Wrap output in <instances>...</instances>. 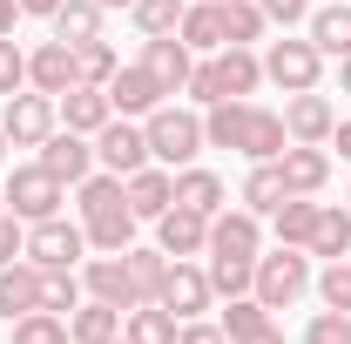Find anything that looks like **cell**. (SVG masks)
Segmentation results:
<instances>
[{"label": "cell", "instance_id": "obj_23", "mask_svg": "<svg viewBox=\"0 0 351 344\" xmlns=\"http://www.w3.org/2000/svg\"><path fill=\"white\" fill-rule=\"evenodd\" d=\"M284 149H291L284 108H257V101H250V129H243V149H237V156H250V162H277Z\"/></svg>", "mask_w": 351, "mask_h": 344}, {"label": "cell", "instance_id": "obj_3", "mask_svg": "<svg viewBox=\"0 0 351 344\" xmlns=\"http://www.w3.org/2000/svg\"><path fill=\"white\" fill-rule=\"evenodd\" d=\"M304 291H311V250L277 243V250H263V257H257V284H250V297H263L270 310H291Z\"/></svg>", "mask_w": 351, "mask_h": 344}, {"label": "cell", "instance_id": "obj_28", "mask_svg": "<svg viewBox=\"0 0 351 344\" xmlns=\"http://www.w3.org/2000/svg\"><path fill=\"white\" fill-rule=\"evenodd\" d=\"M304 250H311V257H324V263L351 257V210L317 203V223H311V243H304Z\"/></svg>", "mask_w": 351, "mask_h": 344}, {"label": "cell", "instance_id": "obj_38", "mask_svg": "<svg viewBox=\"0 0 351 344\" xmlns=\"http://www.w3.org/2000/svg\"><path fill=\"white\" fill-rule=\"evenodd\" d=\"M82 297H88V291H82V270H41V310L68 317Z\"/></svg>", "mask_w": 351, "mask_h": 344}, {"label": "cell", "instance_id": "obj_54", "mask_svg": "<svg viewBox=\"0 0 351 344\" xmlns=\"http://www.w3.org/2000/svg\"><path fill=\"white\" fill-rule=\"evenodd\" d=\"M7 149H14V142H7V129H0V169H7Z\"/></svg>", "mask_w": 351, "mask_h": 344}, {"label": "cell", "instance_id": "obj_1", "mask_svg": "<svg viewBox=\"0 0 351 344\" xmlns=\"http://www.w3.org/2000/svg\"><path fill=\"white\" fill-rule=\"evenodd\" d=\"M263 88V54L257 47H217V54H203L196 61V75H189V101L196 108H210V101H250Z\"/></svg>", "mask_w": 351, "mask_h": 344}, {"label": "cell", "instance_id": "obj_17", "mask_svg": "<svg viewBox=\"0 0 351 344\" xmlns=\"http://www.w3.org/2000/svg\"><path fill=\"white\" fill-rule=\"evenodd\" d=\"M277 175H284L291 196H317V189L331 182V149H317V142H291V149L277 156Z\"/></svg>", "mask_w": 351, "mask_h": 344}, {"label": "cell", "instance_id": "obj_36", "mask_svg": "<svg viewBox=\"0 0 351 344\" xmlns=\"http://www.w3.org/2000/svg\"><path fill=\"white\" fill-rule=\"evenodd\" d=\"M203 270H210V291H217L223 304H230V297H250V284H257V263H243V257H210Z\"/></svg>", "mask_w": 351, "mask_h": 344}, {"label": "cell", "instance_id": "obj_19", "mask_svg": "<svg viewBox=\"0 0 351 344\" xmlns=\"http://www.w3.org/2000/svg\"><path fill=\"white\" fill-rule=\"evenodd\" d=\"M135 223H142V216L129 210V196H115V203L88 210V216H82V230H88V250H135Z\"/></svg>", "mask_w": 351, "mask_h": 344}, {"label": "cell", "instance_id": "obj_27", "mask_svg": "<svg viewBox=\"0 0 351 344\" xmlns=\"http://www.w3.org/2000/svg\"><path fill=\"white\" fill-rule=\"evenodd\" d=\"M176 203L196 210V216H217L223 210V175L203 169V162H182V169H176Z\"/></svg>", "mask_w": 351, "mask_h": 344}, {"label": "cell", "instance_id": "obj_20", "mask_svg": "<svg viewBox=\"0 0 351 344\" xmlns=\"http://www.w3.org/2000/svg\"><path fill=\"white\" fill-rule=\"evenodd\" d=\"M27 310H41V263L14 257V263H0V317L14 324Z\"/></svg>", "mask_w": 351, "mask_h": 344}, {"label": "cell", "instance_id": "obj_29", "mask_svg": "<svg viewBox=\"0 0 351 344\" xmlns=\"http://www.w3.org/2000/svg\"><path fill=\"white\" fill-rule=\"evenodd\" d=\"M101 21H108V14H101V7H95V0H61V7H54V21H47V27H54V41H68V47H82V41H101Z\"/></svg>", "mask_w": 351, "mask_h": 344}, {"label": "cell", "instance_id": "obj_18", "mask_svg": "<svg viewBox=\"0 0 351 344\" xmlns=\"http://www.w3.org/2000/svg\"><path fill=\"white\" fill-rule=\"evenodd\" d=\"M122 196H129V210L142 216V223H156V216L176 203V169H162V162H142L135 175H122Z\"/></svg>", "mask_w": 351, "mask_h": 344}, {"label": "cell", "instance_id": "obj_56", "mask_svg": "<svg viewBox=\"0 0 351 344\" xmlns=\"http://www.w3.org/2000/svg\"><path fill=\"white\" fill-rule=\"evenodd\" d=\"M108 344H129V338H108Z\"/></svg>", "mask_w": 351, "mask_h": 344}, {"label": "cell", "instance_id": "obj_51", "mask_svg": "<svg viewBox=\"0 0 351 344\" xmlns=\"http://www.w3.org/2000/svg\"><path fill=\"white\" fill-rule=\"evenodd\" d=\"M54 7L61 0H21V14H41V21H54Z\"/></svg>", "mask_w": 351, "mask_h": 344}, {"label": "cell", "instance_id": "obj_8", "mask_svg": "<svg viewBox=\"0 0 351 344\" xmlns=\"http://www.w3.org/2000/svg\"><path fill=\"white\" fill-rule=\"evenodd\" d=\"M156 304H162V310H176L182 324H189V317H203V310L217 304L210 270H203L196 257H169V277H162V297H156Z\"/></svg>", "mask_w": 351, "mask_h": 344}, {"label": "cell", "instance_id": "obj_30", "mask_svg": "<svg viewBox=\"0 0 351 344\" xmlns=\"http://www.w3.org/2000/svg\"><path fill=\"white\" fill-rule=\"evenodd\" d=\"M243 129H250V101H210L203 108V142L210 149H243Z\"/></svg>", "mask_w": 351, "mask_h": 344}, {"label": "cell", "instance_id": "obj_31", "mask_svg": "<svg viewBox=\"0 0 351 344\" xmlns=\"http://www.w3.org/2000/svg\"><path fill=\"white\" fill-rule=\"evenodd\" d=\"M176 331H182V317L162 310V304H135L129 317H122V338L129 344H176Z\"/></svg>", "mask_w": 351, "mask_h": 344}, {"label": "cell", "instance_id": "obj_10", "mask_svg": "<svg viewBox=\"0 0 351 344\" xmlns=\"http://www.w3.org/2000/svg\"><path fill=\"white\" fill-rule=\"evenodd\" d=\"M203 257H243V263H257L263 257V216H250L243 203L237 210H217L210 216V250Z\"/></svg>", "mask_w": 351, "mask_h": 344}, {"label": "cell", "instance_id": "obj_26", "mask_svg": "<svg viewBox=\"0 0 351 344\" xmlns=\"http://www.w3.org/2000/svg\"><path fill=\"white\" fill-rule=\"evenodd\" d=\"M176 41L189 47V54H217V47H223V7H217V0H189Z\"/></svg>", "mask_w": 351, "mask_h": 344}, {"label": "cell", "instance_id": "obj_7", "mask_svg": "<svg viewBox=\"0 0 351 344\" xmlns=\"http://www.w3.org/2000/svg\"><path fill=\"white\" fill-rule=\"evenodd\" d=\"M317 75H324V54L311 47V34L304 41H270L263 47V82H277L284 95H304V88H317Z\"/></svg>", "mask_w": 351, "mask_h": 344}, {"label": "cell", "instance_id": "obj_33", "mask_svg": "<svg viewBox=\"0 0 351 344\" xmlns=\"http://www.w3.org/2000/svg\"><path fill=\"white\" fill-rule=\"evenodd\" d=\"M237 196H243V210H250V216H277V203H284L291 189H284L277 162H250V175H243V189H237Z\"/></svg>", "mask_w": 351, "mask_h": 344}, {"label": "cell", "instance_id": "obj_24", "mask_svg": "<svg viewBox=\"0 0 351 344\" xmlns=\"http://www.w3.org/2000/svg\"><path fill=\"white\" fill-rule=\"evenodd\" d=\"M122 317L129 310H115V304H101V297H82L68 310V338L75 344H108V338H122Z\"/></svg>", "mask_w": 351, "mask_h": 344}, {"label": "cell", "instance_id": "obj_37", "mask_svg": "<svg viewBox=\"0 0 351 344\" xmlns=\"http://www.w3.org/2000/svg\"><path fill=\"white\" fill-rule=\"evenodd\" d=\"M129 277H135V297H142V304H156V297H162V277H169V257L135 243V250H129Z\"/></svg>", "mask_w": 351, "mask_h": 344}, {"label": "cell", "instance_id": "obj_15", "mask_svg": "<svg viewBox=\"0 0 351 344\" xmlns=\"http://www.w3.org/2000/svg\"><path fill=\"white\" fill-rule=\"evenodd\" d=\"M284 129H291V142H331V129H338V108H331V95H317V88H304V95H284Z\"/></svg>", "mask_w": 351, "mask_h": 344}, {"label": "cell", "instance_id": "obj_39", "mask_svg": "<svg viewBox=\"0 0 351 344\" xmlns=\"http://www.w3.org/2000/svg\"><path fill=\"white\" fill-rule=\"evenodd\" d=\"M75 68H82L88 88H108V82H115V68H122V54H115L108 41H82V47H75Z\"/></svg>", "mask_w": 351, "mask_h": 344}, {"label": "cell", "instance_id": "obj_45", "mask_svg": "<svg viewBox=\"0 0 351 344\" xmlns=\"http://www.w3.org/2000/svg\"><path fill=\"white\" fill-rule=\"evenodd\" d=\"M14 257H27V223L14 210H0V263H14Z\"/></svg>", "mask_w": 351, "mask_h": 344}, {"label": "cell", "instance_id": "obj_46", "mask_svg": "<svg viewBox=\"0 0 351 344\" xmlns=\"http://www.w3.org/2000/svg\"><path fill=\"white\" fill-rule=\"evenodd\" d=\"M263 21L270 27H298V21H311V0H257Z\"/></svg>", "mask_w": 351, "mask_h": 344}, {"label": "cell", "instance_id": "obj_41", "mask_svg": "<svg viewBox=\"0 0 351 344\" xmlns=\"http://www.w3.org/2000/svg\"><path fill=\"white\" fill-rule=\"evenodd\" d=\"M217 324L230 331V344H237V338H250V331L270 324V304H263V297H230V310H223Z\"/></svg>", "mask_w": 351, "mask_h": 344}, {"label": "cell", "instance_id": "obj_16", "mask_svg": "<svg viewBox=\"0 0 351 344\" xmlns=\"http://www.w3.org/2000/svg\"><path fill=\"white\" fill-rule=\"evenodd\" d=\"M27 88H41V95H68V88H82V68H75V47L68 41H41L27 54Z\"/></svg>", "mask_w": 351, "mask_h": 344}, {"label": "cell", "instance_id": "obj_14", "mask_svg": "<svg viewBox=\"0 0 351 344\" xmlns=\"http://www.w3.org/2000/svg\"><path fill=\"white\" fill-rule=\"evenodd\" d=\"M156 250H162V257H203V250H210V216L169 203V210L156 216Z\"/></svg>", "mask_w": 351, "mask_h": 344}, {"label": "cell", "instance_id": "obj_57", "mask_svg": "<svg viewBox=\"0 0 351 344\" xmlns=\"http://www.w3.org/2000/svg\"><path fill=\"white\" fill-rule=\"evenodd\" d=\"M345 210H351V196H345Z\"/></svg>", "mask_w": 351, "mask_h": 344}, {"label": "cell", "instance_id": "obj_43", "mask_svg": "<svg viewBox=\"0 0 351 344\" xmlns=\"http://www.w3.org/2000/svg\"><path fill=\"white\" fill-rule=\"evenodd\" d=\"M304 344H351V310H317L304 324Z\"/></svg>", "mask_w": 351, "mask_h": 344}, {"label": "cell", "instance_id": "obj_13", "mask_svg": "<svg viewBox=\"0 0 351 344\" xmlns=\"http://www.w3.org/2000/svg\"><path fill=\"white\" fill-rule=\"evenodd\" d=\"M162 101H169V95H162V82H156L142 61H122V68H115V82H108V108H115V115L142 122V115L162 108Z\"/></svg>", "mask_w": 351, "mask_h": 344}, {"label": "cell", "instance_id": "obj_34", "mask_svg": "<svg viewBox=\"0 0 351 344\" xmlns=\"http://www.w3.org/2000/svg\"><path fill=\"white\" fill-rule=\"evenodd\" d=\"M311 223H317V203H311V196H284L277 216H270V236L291 243V250H304V243H311Z\"/></svg>", "mask_w": 351, "mask_h": 344}, {"label": "cell", "instance_id": "obj_12", "mask_svg": "<svg viewBox=\"0 0 351 344\" xmlns=\"http://www.w3.org/2000/svg\"><path fill=\"white\" fill-rule=\"evenodd\" d=\"M34 162H41L47 175H61V182L75 189L82 175H95V135H75V129H54V135H47V142H41V149H34Z\"/></svg>", "mask_w": 351, "mask_h": 344}, {"label": "cell", "instance_id": "obj_21", "mask_svg": "<svg viewBox=\"0 0 351 344\" xmlns=\"http://www.w3.org/2000/svg\"><path fill=\"white\" fill-rule=\"evenodd\" d=\"M142 68L162 82V95H182L189 75H196V54L176 41V34H162V41H142Z\"/></svg>", "mask_w": 351, "mask_h": 344}, {"label": "cell", "instance_id": "obj_40", "mask_svg": "<svg viewBox=\"0 0 351 344\" xmlns=\"http://www.w3.org/2000/svg\"><path fill=\"white\" fill-rule=\"evenodd\" d=\"M14 344H75V338H68V317L27 310V317H14Z\"/></svg>", "mask_w": 351, "mask_h": 344}, {"label": "cell", "instance_id": "obj_53", "mask_svg": "<svg viewBox=\"0 0 351 344\" xmlns=\"http://www.w3.org/2000/svg\"><path fill=\"white\" fill-rule=\"evenodd\" d=\"M95 7H101V14H115V7H122V14H129L135 0H95Z\"/></svg>", "mask_w": 351, "mask_h": 344}, {"label": "cell", "instance_id": "obj_52", "mask_svg": "<svg viewBox=\"0 0 351 344\" xmlns=\"http://www.w3.org/2000/svg\"><path fill=\"white\" fill-rule=\"evenodd\" d=\"M338 95H351V54L338 61Z\"/></svg>", "mask_w": 351, "mask_h": 344}, {"label": "cell", "instance_id": "obj_25", "mask_svg": "<svg viewBox=\"0 0 351 344\" xmlns=\"http://www.w3.org/2000/svg\"><path fill=\"white\" fill-rule=\"evenodd\" d=\"M311 47H317V54H324V61H331V54H338V61H345L351 54V0H331V7H311Z\"/></svg>", "mask_w": 351, "mask_h": 344}, {"label": "cell", "instance_id": "obj_49", "mask_svg": "<svg viewBox=\"0 0 351 344\" xmlns=\"http://www.w3.org/2000/svg\"><path fill=\"white\" fill-rule=\"evenodd\" d=\"M237 344H284V331H277V317H270L263 331H250V338H237Z\"/></svg>", "mask_w": 351, "mask_h": 344}, {"label": "cell", "instance_id": "obj_50", "mask_svg": "<svg viewBox=\"0 0 351 344\" xmlns=\"http://www.w3.org/2000/svg\"><path fill=\"white\" fill-rule=\"evenodd\" d=\"M14 21H21V0H0V34H14Z\"/></svg>", "mask_w": 351, "mask_h": 344}, {"label": "cell", "instance_id": "obj_6", "mask_svg": "<svg viewBox=\"0 0 351 344\" xmlns=\"http://www.w3.org/2000/svg\"><path fill=\"white\" fill-rule=\"evenodd\" d=\"M0 129H7L14 149H41L47 135L61 129V108H54V95H41V88H21V95H7Z\"/></svg>", "mask_w": 351, "mask_h": 344}, {"label": "cell", "instance_id": "obj_47", "mask_svg": "<svg viewBox=\"0 0 351 344\" xmlns=\"http://www.w3.org/2000/svg\"><path fill=\"white\" fill-rule=\"evenodd\" d=\"M176 344H230V331H223V324H210V317H189V324L176 331Z\"/></svg>", "mask_w": 351, "mask_h": 344}, {"label": "cell", "instance_id": "obj_2", "mask_svg": "<svg viewBox=\"0 0 351 344\" xmlns=\"http://www.w3.org/2000/svg\"><path fill=\"white\" fill-rule=\"evenodd\" d=\"M142 135H149V156L162 162V169H182V162H196L210 142H203V108H176V101H162V108H149L142 115Z\"/></svg>", "mask_w": 351, "mask_h": 344}, {"label": "cell", "instance_id": "obj_5", "mask_svg": "<svg viewBox=\"0 0 351 344\" xmlns=\"http://www.w3.org/2000/svg\"><path fill=\"white\" fill-rule=\"evenodd\" d=\"M82 257H88V230L82 223H68V216L27 223V263H41V270H82Z\"/></svg>", "mask_w": 351, "mask_h": 344}, {"label": "cell", "instance_id": "obj_4", "mask_svg": "<svg viewBox=\"0 0 351 344\" xmlns=\"http://www.w3.org/2000/svg\"><path fill=\"white\" fill-rule=\"evenodd\" d=\"M0 189H7V210L21 216V223L61 216V203H68V182H61V175H47L41 162H14V169L0 175Z\"/></svg>", "mask_w": 351, "mask_h": 344}, {"label": "cell", "instance_id": "obj_48", "mask_svg": "<svg viewBox=\"0 0 351 344\" xmlns=\"http://www.w3.org/2000/svg\"><path fill=\"white\" fill-rule=\"evenodd\" d=\"M331 149H338V162H351V115L338 122V129H331Z\"/></svg>", "mask_w": 351, "mask_h": 344}, {"label": "cell", "instance_id": "obj_44", "mask_svg": "<svg viewBox=\"0 0 351 344\" xmlns=\"http://www.w3.org/2000/svg\"><path fill=\"white\" fill-rule=\"evenodd\" d=\"M27 88V47H14V34H0V95Z\"/></svg>", "mask_w": 351, "mask_h": 344}, {"label": "cell", "instance_id": "obj_32", "mask_svg": "<svg viewBox=\"0 0 351 344\" xmlns=\"http://www.w3.org/2000/svg\"><path fill=\"white\" fill-rule=\"evenodd\" d=\"M223 7V47H257L270 34V21H263L257 0H217Z\"/></svg>", "mask_w": 351, "mask_h": 344}, {"label": "cell", "instance_id": "obj_9", "mask_svg": "<svg viewBox=\"0 0 351 344\" xmlns=\"http://www.w3.org/2000/svg\"><path fill=\"white\" fill-rule=\"evenodd\" d=\"M142 162H156V156H149V135H142V122L115 115L108 129L95 135V169H108V175H135Z\"/></svg>", "mask_w": 351, "mask_h": 344}, {"label": "cell", "instance_id": "obj_55", "mask_svg": "<svg viewBox=\"0 0 351 344\" xmlns=\"http://www.w3.org/2000/svg\"><path fill=\"white\" fill-rule=\"evenodd\" d=\"M0 210H7V189H0Z\"/></svg>", "mask_w": 351, "mask_h": 344}, {"label": "cell", "instance_id": "obj_22", "mask_svg": "<svg viewBox=\"0 0 351 344\" xmlns=\"http://www.w3.org/2000/svg\"><path fill=\"white\" fill-rule=\"evenodd\" d=\"M54 108H61V129H75V135H101L108 122H115V108H108V88H88V82H82V88H68Z\"/></svg>", "mask_w": 351, "mask_h": 344}, {"label": "cell", "instance_id": "obj_11", "mask_svg": "<svg viewBox=\"0 0 351 344\" xmlns=\"http://www.w3.org/2000/svg\"><path fill=\"white\" fill-rule=\"evenodd\" d=\"M82 291L115 310H135V277H129V250H101V257H82Z\"/></svg>", "mask_w": 351, "mask_h": 344}, {"label": "cell", "instance_id": "obj_42", "mask_svg": "<svg viewBox=\"0 0 351 344\" xmlns=\"http://www.w3.org/2000/svg\"><path fill=\"white\" fill-rule=\"evenodd\" d=\"M311 291H317V304H324V310H351V263H345V257L324 263V270L311 277Z\"/></svg>", "mask_w": 351, "mask_h": 344}, {"label": "cell", "instance_id": "obj_35", "mask_svg": "<svg viewBox=\"0 0 351 344\" xmlns=\"http://www.w3.org/2000/svg\"><path fill=\"white\" fill-rule=\"evenodd\" d=\"M182 7H189V0H135L129 21H135V34H142V41H162V34L182 27Z\"/></svg>", "mask_w": 351, "mask_h": 344}]
</instances>
